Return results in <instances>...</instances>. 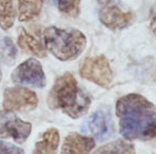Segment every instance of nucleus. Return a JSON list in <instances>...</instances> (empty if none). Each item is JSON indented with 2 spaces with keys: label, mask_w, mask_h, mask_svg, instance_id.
Masks as SVG:
<instances>
[{
  "label": "nucleus",
  "mask_w": 156,
  "mask_h": 154,
  "mask_svg": "<svg viewBox=\"0 0 156 154\" xmlns=\"http://www.w3.org/2000/svg\"><path fill=\"white\" fill-rule=\"evenodd\" d=\"M2 79V71H1V67H0V81Z\"/></svg>",
  "instance_id": "obj_19"
},
{
  "label": "nucleus",
  "mask_w": 156,
  "mask_h": 154,
  "mask_svg": "<svg viewBox=\"0 0 156 154\" xmlns=\"http://www.w3.org/2000/svg\"><path fill=\"white\" fill-rule=\"evenodd\" d=\"M79 75L101 87H109L113 79L110 64L104 55L86 59L79 68Z\"/></svg>",
  "instance_id": "obj_5"
},
{
  "label": "nucleus",
  "mask_w": 156,
  "mask_h": 154,
  "mask_svg": "<svg viewBox=\"0 0 156 154\" xmlns=\"http://www.w3.org/2000/svg\"><path fill=\"white\" fill-rule=\"evenodd\" d=\"M12 81L20 85L42 88L46 84V77L41 63L35 59H28L14 69Z\"/></svg>",
  "instance_id": "obj_7"
},
{
  "label": "nucleus",
  "mask_w": 156,
  "mask_h": 154,
  "mask_svg": "<svg viewBox=\"0 0 156 154\" xmlns=\"http://www.w3.org/2000/svg\"><path fill=\"white\" fill-rule=\"evenodd\" d=\"M17 50L13 42L9 37L0 38V59L8 65H12L15 62Z\"/></svg>",
  "instance_id": "obj_17"
},
{
  "label": "nucleus",
  "mask_w": 156,
  "mask_h": 154,
  "mask_svg": "<svg viewBox=\"0 0 156 154\" xmlns=\"http://www.w3.org/2000/svg\"><path fill=\"white\" fill-rule=\"evenodd\" d=\"M95 147V140L89 136L69 133L64 138L61 154H89Z\"/></svg>",
  "instance_id": "obj_10"
},
{
  "label": "nucleus",
  "mask_w": 156,
  "mask_h": 154,
  "mask_svg": "<svg viewBox=\"0 0 156 154\" xmlns=\"http://www.w3.org/2000/svg\"><path fill=\"white\" fill-rule=\"evenodd\" d=\"M98 18L110 30H122L133 24L135 15L120 0H98Z\"/></svg>",
  "instance_id": "obj_4"
},
{
  "label": "nucleus",
  "mask_w": 156,
  "mask_h": 154,
  "mask_svg": "<svg viewBox=\"0 0 156 154\" xmlns=\"http://www.w3.org/2000/svg\"><path fill=\"white\" fill-rule=\"evenodd\" d=\"M92 154H136V151L130 141L120 138L101 146Z\"/></svg>",
  "instance_id": "obj_13"
},
{
  "label": "nucleus",
  "mask_w": 156,
  "mask_h": 154,
  "mask_svg": "<svg viewBox=\"0 0 156 154\" xmlns=\"http://www.w3.org/2000/svg\"><path fill=\"white\" fill-rule=\"evenodd\" d=\"M43 39L46 50L63 62L77 59L87 46V37L81 31L56 26L44 30Z\"/></svg>",
  "instance_id": "obj_3"
},
{
  "label": "nucleus",
  "mask_w": 156,
  "mask_h": 154,
  "mask_svg": "<svg viewBox=\"0 0 156 154\" xmlns=\"http://www.w3.org/2000/svg\"><path fill=\"white\" fill-rule=\"evenodd\" d=\"M0 154H24V151L20 147L0 141Z\"/></svg>",
  "instance_id": "obj_18"
},
{
  "label": "nucleus",
  "mask_w": 156,
  "mask_h": 154,
  "mask_svg": "<svg viewBox=\"0 0 156 154\" xmlns=\"http://www.w3.org/2000/svg\"><path fill=\"white\" fill-rule=\"evenodd\" d=\"M43 0H18V19L29 22L35 18L42 11Z\"/></svg>",
  "instance_id": "obj_14"
},
{
  "label": "nucleus",
  "mask_w": 156,
  "mask_h": 154,
  "mask_svg": "<svg viewBox=\"0 0 156 154\" xmlns=\"http://www.w3.org/2000/svg\"><path fill=\"white\" fill-rule=\"evenodd\" d=\"M47 101L51 109H60L73 119L85 115L91 105L89 95L78 85L69 72H65L56 80Z\"/></svg>",
  "instance_id": "obj_2"
},
{
  "label": "nucleus",
  "mask_w": 156,
  "mask_h": 154,
  "mask_svg": "<svg viewBox=\"0 0 156 154\" xmlns=\"http://www.w3.org/2000/svg\"><path fill=\"white\" fill-rule=\"evenodd\" d=\"M83 131L101 141L110 138L115 133V126L110 113L105 109L94 112L86 121Z\"/></svg>",
  "instance_id": "obj_9"
},
{
  "label": "nucleus",
  "mask_w": 156,
  "mask_h": 154,
  "mask_svg": "<svg viewBox=\"0 0 156 154\" xmlns=\"http://www.w3.org/2000/svg\"><path fill=\"white\" fill-rule=\"evenodd\" d=\"M59 132L57 129L50 128L41 134L40 139L35 142L33 154H57L59 146Z\"/></svg>",
  "instance_id": "obj_11"
},
{
  "label": "nucleus",
  "mask_w": 156,
  "mask_h": 154,
  "mask_svg": "<svg viewBox=\"0 0 156 154\" xmlns=\"http://www.w3.org/2000/svg\"><path fill=\"white\" fill-rule=\"evenodd\" d=\"M120 133L126 139L150 140L156 134V111L154 104L138 94L119 98L115 104Z\"/></svg>",
  "instance_id": "obj_1"
},
{
  "label": "nucleus",
  "mask_w": 156,
  "mask_h": 154,
  "mask_svg": "<svg viewBox=\"0 0 156 154\" xmlns=\"http://www.w3.org/2000/svg\"><path fill=\"white\" fill-rule=\"evenodd\" d=\"M50 5L69 17H77L80 13V0H47Z\"/></svg>",
  "instance_id": "obj_16"
},
{
  "label": "nucleus",
  "mask_w": 156,
  "mask_h": 154,
  "mask_svg": "<svg viewBox=\"0 0 156 154\" xmlns=\"http://www.w3.org/2000/svg\"><path fill=\"white\" fill-rule=\"evenodd\" d=\"M37 94L26 87H8L3 94V107L8 111H33L37 109Z\"/></svg>",
  "instance_id": "obj_8"
},
{
  "label": "nucleus",
  "mask_w": 156,
  "mask_h": 154,
  "mask_svg": "<svg viewBox=\"0 0 156 154\" xmlns=\"http://www.w3.org/2000/svg\"><path fill=\"white\" fill-rule=\"evenodd\" d=\"M32 124L22 120L13 111H0V138H12L23 143L31 134Z\"/></svg>",
  "instance_id": "obj_6"
},
{
  "label": "nucleus",
  "mask_w": 156,
  "mask_h": 154,
  "mask_svg": "<svg viewBox=\"0 0 156 154\" xmlns=\"http://www.w3.org/2000/svg\"><path fill=\"white\" fill-rule=\"evenodd\" d=\"M16 13L13 0H0V28L9 30L15 22Z\"/></svg>",
  "instance_id": "obj_15"
},
{
  "label": "nucleus",
  "mask_w": 156,
  "mask_h": 154,
  "mask_svg": "<svg viewBox=\"0 0 156 154\" xmlns=\"http://www.w3.org/2000/svg\"><path fill=\"white\" fill-rule=\"evenodd\" d=\"M17 44L23 51L30 53L37 58H44L46 56V52L43 45L37 41L35 37H33L31 34H29L27 31L22 30L18 35Z\"/></svg>",
  "instance_id": "obj_12"
}]
</instances>
